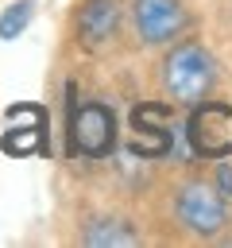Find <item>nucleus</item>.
<instances>
[{
    "label": "nucleus",
    "mask_w": 232,
    "mask_h": 248,
    "mask_svg": "<svg viewBox=\"0 0 232 248\" xmlns=\"http://www.w3.org/2000/svg\"><path fill=\"white\" fill-rule=\"evenodd\" d=\"M189 143L201 159H228L232 155V105L197 101L189 116Z\"/></svg>",
    "instance_id": "obj_3"
},
{
    "label": "nucleus",
    "mask_w": 232,
    "mask_h": 248,
    "mask_svg": "<svg viewBox=\"0 0 232 248\" xmlns=\"http://www.w3.org/2000/svg\"><path fill=\"white\" fill-rule=\"evenodd\" d=\"M120 23V4L116 0H85L77 12V35L85 46H101L104 39H112Z\"/></svg>",
    "instance_id": "obj_7"
},
{
    "label": "nucleus",
    "mask_w": 232,
    "mask_h": 248,
    "mask_svg": "<svg viewBox=\"0 0 232 248\" xmlns=\"http://www.w3.org/2000/svg\"><path fill=\"white\" fill-rule=\"evenodd\" d=\"M39 136H43V128L12 124V128L4 132V151H8V155H31V151H39Z\"/></svg>",
    "instance_id": "obj_10"
},
{
    "label": "nucleus",
    "mask_w": 232,
    "mask_h": 248,
    "mask_svg": "<svg viewBox=\"0 0 232 248\" xmlns=\"http://www.w3.org/2000/svg\"><path fill=\"white\" fill-rule=\"evenodd\" d=\"M112 143H116V116L108 105L101 101L70 105V151L73 155L101 159L112 151Z\"/></svg>",
    "instance_id": "obj_2"
},
{
    "label": "nucleus",
    "mask_w": 232,
    "mask_h": 248,
    "mask_svg": "<svg viewBox=\"0 0 232 248\" xmlns=\"http://www.w3.org/2000/svg\"><path fill=\"white\" fill-rule=\"evenodd\" d=\"M220 190H224V198L232 194V174H228V170H220Z\"/></svg>",
    "instance_id": "obj_12"
},
{
    "label": "nucleus",
    "mask_w": 232,
    "mask_h": 248,
    "mask_svg": "<svg viewBox=\"0 0 232 248\" xmlns=\"http://www.w3.org/2000/svg\"><path fill=\"white\" fill-rule=\"evenodd\" d=\"M213 81H217V62L209 58L205 46L197 43H182L166 54L162 62V89L182 101V105H197L213 93Z\"/></svg>",
    "instance_id": "obj_1"
},
{
    "label": "nucleus",
    "mask_w": 232,
    "mask_h": 248,
    "mask_svg": "<svg viewBox=\"0 0 232 248\" xmlns=\"http://www.w3.org/2000/svg\"><path fill=\"white\" fill-rule=\"evenodd\" d=\"M31 12H35V4L31 0H15V4H8L4 8V16H0V39H15V35H23V27L31 23Z\"/></svg>",
    "instance_id": "obj_9"
},
{
    "label": "nucleus",
    "mask_w": 232,
    "mask_h": 248,
    "mask_svg": "<svg viewBox=\"0 0 232 248\" xmlns=\"http://www.w3.org/2000/svg\"><path fill=\"white\" fill-rule=\"evenodd\" d=\"M131 147L139 155H162L170 147V108L166 105H139L131 112Z\"/></svg>",
    "instance_id": "obj_6"
},
{
    "label": "nucleus",
    "mask_w": 232,
    "mask_h": 248,
    "mask_svg": "<svg viewBox=\"0 0 232 248\" xmlns=\"http://www.w3.org/2000/svg\"><path fill=\"white\" fill-rule=\"evenodd\" d=\"M85 244L89 248H104V244H120V248H131L139 244V236L131 229H124V221H93L85 229Z\"/></svg>",
    "instance_id": "obj_8"
},
{
    "label": "nucleus",
    "mask_w": 232,
    "mask_h": 248,
    "mask_svg": "<svg viewBox=\"0 0 232 248\" xmlns=\"http://www.w3.org/2000/svg\"><path fill=\"white\" fill-rule=\"evenodd\" d=\"M8 124H23V128H46V112L39 105H12L8 108Z\"/></svg>",
    "instance_id": "obj_11"
},
{
    "label": "nucleus",
    "mask_w": 232,
    "mask_h": 248,
    "mask_svg": "<svg viewBox=\"0 0 232 248\" xmlns=\"http://www.w3.org/2000/svg\"><path fill=\"white\" fill-rule=\"evenodd\" d=\"M135 31L143 43H170L186 27V12L178 0H135Z\"/></svg>",
    "instance_id": "obj_5"
},
{
    "label": "nucleus",
    "mask_w": 232,
    "mask_h": 248,
    "mask_svg": "<svg viewBox=\"0 0 232 248\" xmlns=\"http://www.w3.org/2000/svg\"><path fill=\"white\" fill-rule=\"evenodd\" d=\"M178 221L193 236H217L228 225V205L224 194L205 186V182H186L178 190Z\"/></svg>",
    "instance_id": "obj_4"
}]
</instances>
